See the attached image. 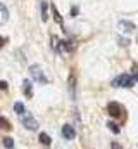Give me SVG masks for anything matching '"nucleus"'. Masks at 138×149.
Returning <instances> with one entry per match:
<instances>
[{"label": "nucleus", "instance_id": "nucleus-13", "mask_svg": "<svg viewBox=\"0 0 138 149\" xmlns=\"http://www.w3.org/2000/svg\"><path fill=\"white\" fill-rule=\"evenodd\" d=\"M69 94H71V99H74V76L72 74L69 76Z\"/></svg>", "mask_w": 138, "mask_h": 149}, {"label": "nucleus", "instance_id": "nucleus-23", "mask_svg": "<svg viewBox=\"0 0 138 149\" xmlns=\"http://www.w3.org/2000/svg\"><path fill=\"white\" fill-rule=\"evenodd\" d=\"M2 47H3V38L0 37V49H2Z\"/></svg>", "mask_w": 138, "mask_h": 149}, {"label": "nucleus", "instance_id": "nucleus-17", "mask_svg": "<svg viewBox=\"0 0 138 149\" xmlns=\"http://www.w3.org/2000/svg\"><path fill=\"white\" fill-rule=\"evenodd\" d=\"M0 128H5V130H9V128H10V123H9L5 118H2V116H0Z\"/></svg>", "mask_w": 138, "mask_h": 149}, {"label": "nucleus", "instance_id": "nucleus-14", "mask_svg": "<svg viewBox=\"0 0 138 149\" xmlns=\"http://www.w3.org/2000/svg\"><path fill=\"white\" fill-rule=\"evenodd\" d=\"M107 127H109V130H110V132H114V134H119V125H117V123H114V121H109V123H107Z\"/></svg>", "mask_w": 138, "mask_h": 149}, {"label": "nucleus", "instance_id": "nucleus-10", "mask_svg": "<svg viewBox=\"0 0 138 149\" xmlns=\"http://www.w3.org/2000/svg\"><path fill=\"white\" fill-rule=\"evenodd\" d=\"M48 19V2H41V21H47Z\"/></svg>", "mask_w": 138, "mask_h": 149}, {"label": "nucleus", "instance_id": "nucleus-21", "mask_svg": "<svg viewBox=\"0 0 138 149\" xmlns=\"http://www.w3.org/2000/svg\"><path fill=\"white\" fill-rule=\"evenodd\" d=\"M110 148H112V149H123L119 144H117V142H112V146H110Z\"/></svg>", "mask_w": 138, "mask_h": 149}, {"label": "nucleus", "instance_id": "nucleus-3", "mask_svg": "<svg viewBox=\"0 0 138 149\" xmlns=\"http://www.w3.org/2000/svg\"><path fill=\"white\" fill-rule=\"evenodd\" d=\"M21 120H23V125H24L28 130H36V128H38V121L34 120L33 116H30L28 113H24V114L21 116Z\"/></svg>", "mask_w": 138, "mask_h": 149}, {"label": "nucleus", "instance_id": "nucleus-19", "mask_svg": "<svg viewBox=\"0 0 138 149\" xmlns=\"http://www.w3.org/2000/svg\"><path fill=\"white\" fill-rule=\"evenodd\" d=\"M0 90H7V81H2L0 80Z\"/></svg>", "mask_w": 138, "mask_h": 149}, {"label": "nucleus", "instance_id": "nucleus-22", "mask_svg": "<svg viewBox=\"0 0 138 149\" xmlns=\"http://www.w3.org/2000/svg\"><path fill=\"white\" fill-rule=\"evenodd\" d=\"M133 80H137V81H138V71H135V73H133Z\"/></svg>", "mask_w": 138, "mask_h": 149}, {"label": "nucleus", "instance_id": "nucleus-20", "mask_svg": "<svg viewBox=\"0 0 138 149\" xmlns=\"http://www.w3.org/2000/svg\"><path fill=\"white\" fill-rule=\"evenodd\" d=\"M76 14H78V7H71V16L74 17Z\"/></svg>", "mask_w": 138, "mask_h": 149}, {"label": "nucleus", "instance_id": "nucleus-15", "mask_svg": "<svg viewBox=\"0 0 138 149\" xmlns=\"http://www.w3.org/2000/svg\"><path fill=\"white\" fill-rule=\"evenodd\" d=\"M3 148L12 149V148H14V141H12L10 137H3Z\"/></svg>", "mask_w": 138, "mask_h": 149}, {"label": "nucleus", "instance_id": "nucleus-16", "mask_svg": "<svg viewBox=\"0 0 138 149\" xmlns=\"http://www.w3.org/2000/svg\"><path fill=\"white\" fill-rule=\"evenodd\" d=\"M52 12H54V16H55V21H57L59 24H62L64 21H62V16L59 14V10H57V7H52Z\"/></svg>", "mask_w": 138, "mask_h": 149}, {"label": "nucleus", "instance_id": "nucleus-7", "mask_svg": "<svg viewBox=\"0 0 138 149\" xmlns=\"http://www.w3.org/2000/svg\"><path fill=\"white\" fill-rule=\"evenodd\" d=\"M23 92H24V95H26L28 99L33 97V87H31V81H30V80H24V81H23Z\"/></svg>", "mask_w": 138, "mask_h": 149}, {"label": "nucleus", "instance_id": "nucleus-12", "mask_svg": "<svg viewBox=\"0 0 138 149\" xmlns=\"http://www.w3.org/2000/svg\"><path fill=\"white\" fill-rule=\"evenodd\" d=\"M14 111L17 113L19 116H23V114L26 113V109H24V106H23V102H16V104H14Z\"/></svg>", "mask_w": 138, "mask_h": 149}, {"label": "nucleus", "instance_id": "nucleus-2", "mask_svg": "<svg viewBox=\"0 0 138 149\" xmlns=\"http://www.w3.org/2000/svg\"><path fill=\"white\" fill-rule=\"evenodd\" d=\"M30 73H31V78H33L34 81H38V83H48V80H47V76H45V73H43L41 66L33 64V66L30 68Z\"/></svg>", "mask_w": 138, "mask_h": 149}, {"label": "nucleus", "instance_id": "nucleus-1", "mask_svg": "<svg viewBox=\"0 0 138 149\" xmlns=\"http://www.w3.org/2000/svg\"><path fill=\"white\" fill-rule=\"evenodd\" d=\"M133 85H135V80H133V76H130V74H126V73L119 74L117 78H114V80H112V87L130 88V87H133Z\"/></svg>", "mask_w": 138, "mask_h": 149}, {"label": "nucleus", "instance_id": "nucleus-4", "mask_svg": "<svg viewBox=\"0 0 138 149\" xmlns=\"http://www.w3.org/2000/svg\"><path fill=\"white\" fill-rule=\"evenodd\" d=\"M107 111H109L110 116L119 118V116L123 114V108H121V104H117V102H109V104H107Z\"/></svg>", "mask_w": 138, "mask_h": 149}, {"label": "nucleus", "instance_id": "nucleus-6", "mask_svg": "<svg viewBox=\"0 0 138 149\" xmlns=\"http://www.w3.org/2000/svg\"><path fill=\"white\" fill-rule=\"evenodd\" d=\"M62 137H64L66 141H72V139L76 137V130H74L71 125H64V127H62Z\"/></svg>", "mask_w": 138, "mask_h": 149}, {"label": "nucleus", "instance_id": "nucleus-11", "mask_svg": "<svg viewBox=\"0 0 138 149\" xmlns=\"http://www.w3.org/2000/svg\"><path fill=\"white\" fill-rule=\"evenodd\" d=\"M50 40H52V49H54V52H57V54H59V52H61V40L55 37V35H52Z\"/></svg>", "mask_w": 138, "mask_h": 149}, {"label": "nucleus", "instance_id": "nucleus-18", "mask_svg": "<svg viewBox=\"0 0 138 149\" xmlns=\"http://www.w3.org/2000/svg\"><path fill=\"white\" fill-rule=\"evenodd\" d=\"M119 45H121V47H128V45H130V40H126V38H119Z\"/></svg>", "mask_w": 138, "mask_h": 149}, {"label": "nucleus", "instance_id": "nucleus-9", "mask_svg": "<svg viewBox=\"0 0 138 149\" xmlns=\"http://www.w3.org/2000/svg\"><path fill=\"white\" fill-rule=\"evenodd\" d=\"M38 139H40V144H41V146H45V148H50V144H52V141H50V137H48V135H47L45 132H41Z\"/></svg>", "mask_w": 138, "mask_h": 149}, {"label": "nucleus", "instance_id": "nucleus-8", "mask_svg": "<svg viewBox=\"0 0 138 149\" xmlns=\"http://www.w3.org/2000/svg\"><path fill=\"white\" fill-rule=\"evenodd\" d=\"M7 19H9V10H7V7L3 3H0V26L5 24Z\"/></svg>", "mask_w": 138, "mask_h": 149}, {"label": "nucleus", "instance_id": "nucleus-5", "mask_svg": "<svg viewBox=\"0 0 138 149\" xmlns=\"http://www.w3.org/2000/svg\"><path fill=\"white\" fill-rule=\"evenodd\" d=\"M117 28H119V31H121V33H131V31H135V30H137V28H135V24H133L131 21H119Z\"/></svg>", "mask_w": 138, "mask_h": 149}]
</instances>
